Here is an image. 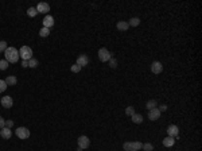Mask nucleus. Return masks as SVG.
<instances>
[{
  "instance_id": "1",
  "label": "nucleus",
  "mask_w": 202,
  "mask_h": 151,
  "mask_svg": "<svg viewBox=\"0 0 202 151\" xmlns=\"http://www.w3.org/2000/svg\"><path fill=\"white\" fill-rule=\"evenodd\" d=\"M5 61H8V63H15L18 62L19 59V51L15 47H7V50L4 51Z\"/></svg>"
},
{
  "instance_id": "2",
  "label": "nucleus",
  "mask_w": 202,
  "mask_h": 151,
  "mask_svg": "<svg viewBox=\"0 0 202 151\" xmlns=\"http://www.w3.org/2000/svg\"><path fill=\"white\" fill-rule=\"evenodd\" d=\"M19 57H22L24 61H30L32 58V50L28 46H22V49L19 50Z\"/></svg>"
},
{
  "instance_id": "3",
  "label": "nucleus",
  "mask_w": 202,
  "mask_h": 151,
  "mask_svg": "<svg viewBox=\"0 0 202 151\" xmlns=\"http://www.w3.org/2000/svg\"><path fill=\"white\" fill-rule=\"evenodd\" d=\"M124 150L125 151H137L140 150V148H143V143L140 142H125L123 144Z\"/></svg>"
},
{
  "instance_id": "4",
  "label": "nucleus",
  "mask_w": 202,
  "mask_h": 151,
  "mask_svg": "<svg viewBox=\"0 0 202 151\" xmlns=\"http://www.w3.org/2000/svg\"><path fill=\"white\" fill-rule=\"evenodd\" d=\"M110 53L108 51V49H105V47H102V49L98 50V58H100V61H102V62H108L110 59Z\"/></svg>"
},
{
  "instance_id": "5",
  "label": "nucleus",
  "mask_w": 202,
  "mask_h": 151,
  "mask_svg": "<svg viewBox=\"0 0 202 151\" xmlns=\"http://www.w3.org/2000/svg\"><path fill=\"white\" fill-rule=\"evenodd\" d=\"M15 133H16V136L20 138V139H27L28 136H30V131H28L26 127H19Z\"/></svg>"
},
{
  "instance_id": "6",
  "label": "nucleus",
  "mask_w": 202,
  "mask_h": 151,
  "mask_svg": "<svg viewBox=\"0 0 202 151\" xmlns=\"http://www.w3.org/2000/svg\"><path fill=\"white\" fill-rule=\"evenodd\" d=\"M162 70H163V65L159 61H154L151 63V71L154 74H159V73H162Z\"/></svg>"
},
{
  "instance_id": "7",
  "label": "nucleus",
  "mask_w": 202,
  "mask_h": 151,
  "mask_svg": "<svg viewBox=\"0 0 202 151\" xmlns=\"http://www.w3.org/2000/svg\"><path fill=\"white\" fill-rule=\"evenodd\" d=\"M78 147H81V148H88L89 147V144H90V140H89V138L88 136H79L78 138Z\"/></svg>"
},
{
  "instance_id": "8",
  "label": "nucleus",
  "mask_w": 202,
  "mask_h": 151,
  "mask_svg": "<svg viewBox=\"0 0 202 151\" xmlns=\"http://www.w3.org/2000/svg\"><path fill=\"white\" fill-rule=\"evenodd\" d=\"M0 104H1L4 108H11L13 105V100H12L11 96H4V97L0 100Z\"/></svg>"
},
{
  "instance_id": "9",
  "label": "nucleus",
  "mask_w": 202,
  "mask_h": 151,
  "mask_svg": "<svg viewBox=\"0 0 202 151\" xmlns=\"http://www.w3.org/2000/svg\"><path fill=\"white\" fill-rule=\"evenodd\" d=\"M36 11L39 13H47L48 11H50V5L47 4V3H39V4L36 5Z\"/></svg>"
},
{
  "instance_id": "10",
  "label": "nucleus",
  "mask_w": 202,
  "mask_h": 151,
  "mask_svg": "<svg viewBox=\"0 0 202 151\" xmlns=\"http://www.w3.org/2000/svg\"><path fill=\"white\" fill-rule=\"evenodd\" d=\"M160 117V111L158 108H154V109H149L148 111V119L149 120H158Z\"/></svg>"
},
{
  "instance_id": "11",
  "label": "nucleus",
  "mask_w": 202,
  "mask_h": 151,
  "mask_svg": "<svg viewBox=\"0 0 202 151\" xmlns=\"http://www.w3.org/2000/svg\"><path fill=\"white\" fill-rule=\"evenodd\" d=\"M89 63V58L85 55V54H81V55H78V58H77V65H79V66H86Z\"/></svg>"
},
{
  "instance_id": "12",
  "label": "nucleus",
  "mask_w": 202,
  "mask_h": 151,
  "mask_svg": "<svg viewBox=\"0 0 202 151\" xmlns=\"http://www.w3.org/2000/svg\"><path fill=\"white\" fill-rule=\"evenodd\" d=\"M53 26H54V18L51 15H46L43 19V27L50 28V27H53Z\"/></svg>"
},
{
  "instance_id": "13",
  "label": "nucleus",
  "mask_w": 202,
  "mask_h": 151,
  "mask_svg": "<svg viewBox=\"0 0 202 151\" xmlns=\"http://www.w3.org/2000/svg\"><path fill=\"white\" fill-rule=\"evenodd\" d=\"M167 132H168V136H172V138H175L178 136V133H179V128L176 127V125H168V128H167Z\"/></svg>"
},
{
  "instance_id": "14",
  "label": "nucleus",
  "mask_w": 202,
  "mask_h": 151,
  "mask_svg": "<svg viewBox=\"0 0 202 151\" xmlns=\"http://www.w3.org/2000/svg\"><path fill=\"white\" fill-rule=\"evenodd\" d=\"M0 136L3 139H11V136H12V132H11V129L7 128V127H4V128L0 129Z\"/></svg>"
},
{
  "instance_id": "15",
  "label": "nucleus",
  "mask_w": 202,
  "mask_h": 151,
  "mask_svg": "<svg viewBox=\"0 0 202 151\" xmlns=\"http://www.w3.org/2000/svg\"><path fill=\"white\" fill-rule=\"evenodd\" d=\"M174 143H175V138H172V136H167L166 139H163V144L166 147L174 146Z\"/></svg>"
},
{
  "instance_id": "16",
  "label": "nucleus",
  "mask_w": 202,
  "mask_h": 151,
  "mask_svg": "<svg viewBox=\"0 0 202 151\" xmlns=\"http://www.w3.org/2000/svg\"><path fill=\"white\" fill-rule=\"evenodd\" d=\"M131 117H132V121H133V123H136V124H140L141 121H143V116L139 115V113H133Z\"/></svg>"
},
{
  "instance_id": "17",
  "label": "nucleus",
  "mask_w": 202,
  "mask_h": 151,
  "mask_svg": "<svg viewBox=\"0 0 202 151\" xmlns=\"http://www.w3.org/2000/svg\"><path fill=\"white\" fill-rule=\"evenodd\" d=\"M4 81H5V84H7V85H15L16 82H18V80H16V77H15V76H8Z\"/></svg>"
},
{
  "instance_id": "18",
  "label": "nucleus",
  "mask_w": 202,
  "mask_h": 151,
  "mask_svg": "<svg viewBox=\"0 0 202 151\" xmlns=\"http://www.w3.org/2000/svg\"><path fill=\"white\" fill-rule=\"evenodd\" d=\"M128 22H123V20H121V22H117V28H119V30H121V31H127L128 30Z\"/></svg>"
},
{
  "instance_id": "19",
  "label": "nucleus",
  "mask_w": 202,
  "mask_h": 151,
  "mask_svg": "<svg viewBox=\"0 0 202 151\" xmlns=\"http://www.w3.org/2000/svg\"><path fill=\"white\" fill-rule=\"evenodd\" d=\"M139 24H140V19H139V18L129 19V23H128V26H131V27H137Z\"/></svg>"
},
{
  "instance_id": "20",
  "label": "nucleus",
  "mask_w": 202,
  "mask_h": 151,
  "mask_svg": "<svg viewBox=\"0 0 202 151\" xmlns=\"http://www.w3.org/2000/svg\"><path fill=\"white\" fill-rule=\"evenodd\" d=\"M145 108L147 109H154V108H156V100H148L147 101V104H145Z\"/></svg>"
},
{
  "instance_id": "21",
  "label": "nucleus",
  "mask_w": 202,
  "mask_h": 151,
  "mask_svg": "<svg viewBox=\"0 0 202 151\" xmlns=\"http://www.w3.org/2000/svg\"><path fill=\"white\" fill-rule=\"evenodd\" d=\"M38 65H39V61L35 59V58H31L30 61H28V66L30 67H38Z\"/></svg>"
},
{
  "instance_id": "22",
  "label": "nucleus",
  "mask_w": 202,
  "mask_h": 151,
  "mask_svg": "<svg viewBox=\"0 0 202 151\" xmlns=\"http://www.w3.org/2000/svg\"><path fill=\"white\" fill-rule=\"evenodd\" d=\"M48 34H50V28H46V27H42L39 31V35L40 36H48Z\"/></svg>"
},
{
  "instance_id": "23",
  "label": "nucleus",
  "mask_w": 202,
  "mask_h": 151,
  "mask_svg": "<svg viewBox=\"0 0 202 151\" xmlns=\"http://www.w3.org/2000/svg\"><path fill=\"white\" fill-rule=\"evenodd\" d=\"M36 13H38V11H36V8H34V7H30V8L27 9V15H28V16H32V18H34Z\"/></svg>"
},
{
  "instance_id": "24",
  "label": "nucleus",
  "mask_w": 202,
  "mask_h": 151,
  "mask_svg": "<svg viewBox=\"0 0 202 151\" xmlns=\"http://www.w3.org/2000/svg\"><path fill=\"white\" fill-rule=\"evenodd\" d=\"M7 67H8V61H5V59L0 61V70H5Z\"/></svg>"
},
{
  "instance_id": "25",
  "label": "nucleus",
  "mask_w": 202,
  "mask_h": 151,
  "mask_svg": "<svg viewBox=\"0 0 202 151\" xmlns=\"http://www.w3.org/2000/svg\"><path fill=\"white\" fill-rule=\"evenodd\" d=\"M7 86H8V85L5 84L4 80H0V93H1V92H4L5 89H7Z\"/></svg>"
},
{
  "instance_id": "26",
  "label": "nucleus",
  "mask_w": 202,
  "mask_h": 151,
  "mask_svg": "<svg viewBox=\"0 0 202 151\" xmlns=\"http://www.w3.org/2000/svg\"><path fill=\"white\" fill-rule=\"evenodd\" d=\"M125 113H127L128 116H132L133 113H135V108H133V107H127V108H125Z\"/></svg>"
},
{
  "instance_id": "27",
  "label": "nucleus",
  "mask_w": 202,
  "mask_h": 151,
  "mask_svg": "<svg viewBox=\"0 0 202 151\" xmlns=\"http://www.w3.org/2000/svg\"><path fill=\"white\" fill-rule=\"evenodd\" d=\"M143 148H144V151H152L154 150V146L151 143H145V144H143Z\"/></svg>"
},
{
  "instance_id": "28",
  "label": "nucleus",
  "mask_w": 202,
  "mask_h": 151,
  "mask_svg": "<svg viewBox=\"0 0 202 151\" xmlns=\"http://www.w3.org/2000/svg\"><path fill=\"white\" fill-rule=\"evenodd\" d=\"M5 50H7V42L0 40V53H1V51H5Z\"/></svg>"
},
{
  "instance_id": "29",
  "label": "nucleus",
  "mask_w": 202,
  "mask_h": 151,
  "mask_svg": "<svg viewBox=\"0 0 202 151\" xmlns=\"http://www.w3.org/2000/svg\"><path fill=\"white\" fill-rule=\"evenodd\" d=\"M108 62H109V66H110V67H113V69H114L116 66H117V61H116V58H110Z\"/></svg>"
},
{
  "instance_id": "30",
  "label": "nucleus",
  "mask_w": 202,
  "mask_h": 151,
  "mask_svg": "<svg viewBox=\"0 0 202 151\" xmlns=\"http://www.w3.org/2000/svg\"><path fill=\"white\" fill-rule=\"evenodd\" d=\"M79 70H81V66L77 65V63H74V65L71 66V71H73V73H78Z\"/></svg>"
},
{
  "instance_id": "31",
  "label": "nucleus",
  "mask_w": 202,
  "mask_h": 151,
  "mask_svg": "<svg viewBox=\"0 0 202 151\" xmlns=\"http://www.w3.org/2000/svg\"><path fill=\"white\" fill-rule=\"evenodd\" d=\"M4 127H7V128L11 129L13 127V121H12V120H5V125H4Z\"/></svg>"
},
{
  "instance_id": "32",
  "label": "nucleus",
  "mask_w": 202,
  "mask_h": 151,
  "mask_svg": "<svg viewBox=\"0 0 202 151\" xmlns=\"http://www.w3.org/2000/svg\"><path fill=\"white\" fill-rule=\"evenodd\" d=\"M4 125H5V120L3 119L1 116H0V129H1V128H4Z\"/></svg>"
},
{
  "instance_id": "33",
  "label": "nucleus",
  "mask_w": 202,
  "mask_h": 151,
  "mask_svg": "<svg viewBox=\"0 0 202 151\" xmlns=\"http://www.w3.org/2000/svg\"><path fill=\"white\" fill-rule=\"evenodd\" d=\"M22 66L23 67H28V61H24V59H22Z\"/></svg>"
},
{
  "instance_id": "34",
  "label": "nucleus",
  "mask_w": 202,
  "mask_h": 151,
  "mask_svg": "<svg viewBox=\"0 0 202 151\" xmlns=\"http://www.w3.org/2000/svg\"><path fill=\"white\" fill-rule=\"evenodd\" d=\"M158 109H159V111H160V112H164V111H166V109H167V105H162V107H160V108H158Z\"/></svg>"
}]
</instances>
